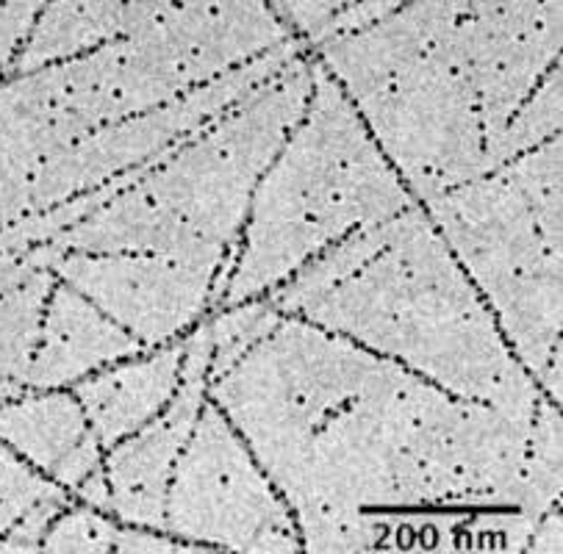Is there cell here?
Segmentation results:
<instances>
[{"label":"cell","instance_id":"5","mask_svg":"<svg viewBox=\"0 0 563 554\" xmlns=\"http://www.w3.org/2000/svg\"><path fill=\"white\" fill-rule=\"evenodd\" d=\"M151 350L131 333L106 317L81 291L56 280L47 297L42 317L40 344L25 375V388L51 391V388L76 386L84 377L117 364V361L145 355Z\"/></svg>","mask_w":563,"mask_h":554},{"label":"cell","instance_id":"1","mask_svg":"<svg viewBox=\"0 0 563 554\" xmlns=\"http://www.w3.org/2000/svg\"><path fill=\"white\" fill-rule=\"evenodd\" d=\"M306 69L286 64L45 247L225 261L236 253L258 180L306 111Z\"/></svg>","mask_w":563,"mask_h":554},{"label":"cell","instance_id":"12","mask_svg":"<svg viewBox=\"0 0 563 554\" xmlns=\"http://www.w3.org/2000/svg\"><path fill=\"white\" fill-rule=\"evenodd\" d=\"M25 391H31V388H25L23 383L18 380H9V377H0V405L9 402V399H18L23 397Z\"/></svg>","mask_w":563,"mask_h":554},{"label":"cell","instance_id":"6","mask_svg":"<svg viewBox=\"0 0 563 554\" xmlns=\"http://www.w3.org/2000/svg\"><path fill=\"white\" fill-rule=\"evenodd\" d=\"M186 339L156 346L147 358H125L76 383L73 394L87 410L100 446L111 450L122 439L153 422L180 386Z\"/></svg>","mask_w":563,"mask_h":554},{"label":"cell","instance_id":"7","mask_svg":"<svg viewBox=\"0 0 563 554\" xmlns=\"http://www.w3.org/2000/svg\"><path fill=\"white\" fill-rule=\"evenodd\" d=\"M65 151L70 145L36 100L29 78L0 81V231L34 217L42 173Z\"/></svg>","mask_w":563,"mask_h":554},{"label":"cell","instance_id":"10","mask_svg":"<svg viewBox=\"0 0 563 554\" xmlns=\"http://www.w3.org/2000/svg\"><path fill=\"white\" fill-rule=\"evenodd\" d=\"M47 552H200L153 527L129 524L89 505H70L42 538Z\"/></svg>","mask_w":563,"mask_h":554},{"label":"cell","instance_id":"11","mask_svg":"<svg viewBox=\"0 0 563 554\" xmlns=\"http://www.w3.org/2000/svg\"><path fill=\"white\" fill-rule=\"evenodd\" d=\"M45 3H0V76H9Z\"/></svg>","mask_w":563,"mask_h":554},{"label":"cell","instance_id":"9","mask_svg":"<svg viewBox=\"0 0 563 554\" xmlns=\"http://www.w3.org/2000/svg\"><path fill=\"white\" fill-rule=\"evenodd\" d=\"M122 31L125 7L120 3H45L9 76H29L81 58L120 40Z\"/></svg>","mask_w":563,"mask_h":554},{"label":"cell","instance_id":"8","mask_svg":"<svg viewBox=\"0 0 563 554\" xmlns=\"http://www.w3.org/2000/svg\"><path fill=\"white\" fill-rule=\"evenodd\" d=\"M56 280L34 247L0 253V377L25 386L40 344L47 297Z\"/></svg>","mask_w":563,"mask_h":554},{"label":"cell","instance_id":"4","mask_svg":"<svg viewBox=\"0 0 563 554\" xmlns=\"http://www.w3.org/2000/svg\"><path fill=\"white\" fill-rule=\"evenodd\" d=\"M0 441L73 497L103 468L106 452L87 410L76 394L62 388L25 391L0 405Z\"/></svg>","mask_w":563,"mask_h":554},{"label":"cell","instance_id":"3","mask_svg":"<svg viewBox=\"0 0 563 554\" xmlns=\"http://www.w3.org/2000/svg\"><path fill=\"white\" fill-rule=\"evenodd\" d=\"M40 258L89 302L134 335L145 350L173 344L225 291V261L173 253H56L34 247Z\"/></svg>","mask_w":563,"mask_h":554},{"label":"cell","instance_id":"2","mask_svg":"<svg viewBox=\"0 0 563 554\" xmlns=\"http://www.w3.org/2000/svg\"><path fill=\"white\" fill-rule=\"evenodd\" d=\"M164 532L200 552H295L302 543L284 494L214 402L173 468Z\"/></svg>","mask_w":563,"mask_h":554}]
</instances>
